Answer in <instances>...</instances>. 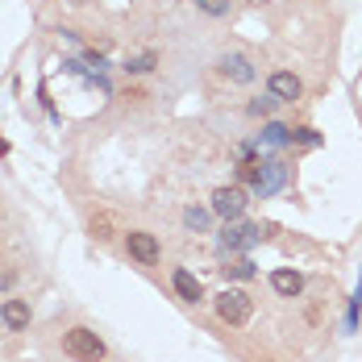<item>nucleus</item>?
<instances>
[{
    "instance_id": "39448f33",
    "label": "nucleus",
    "mask_w": 362,
    "mask_h": 362,
    "mask_svg": "<svg viewBox=\"0 0 362 362\" xmlns=\"http://www.w3.org/2000/svg\"><path fill=\"white\" fill-rule=\"evenodd\" d=\"M125 250H129V258H138L142 267H154V262H158V238L146 233V229H134V233L125 238Z\"/></svg>"
},
{
    "instance_id": "a211bd4d",
    "label": "nucleus",
    "mask_w": 362,
    "mask_h": 362,
    "mask_svg": "<svg viewBox=\"0 0 362 362\" xmlns=\"http://www.w3.org/2000/svg\"><path fill=\"white\" fill-rule=\"evenodd\" d=\"M92 238H100V242H109L112 233H109V221L100 217V221H92Z\"/></svg>"
},
{
    "instance_id": "4468645a",
    "label": "nucleus",
    "mask_w": 362,
    "mask_h": 362,
    "mask_svg": "<svg viewBox=\"0 0 362 362\" xmlns=\"http://www.w3.org/2000/svg\"><path fill=\"white\" fill-rule=\"evenodd\" d=\"M154 63H158L154 54H138V59H129V63H125V71H129V75H146Z\"/></svg>"
},
{
    "instance_id": "6e6552de",
    "label": "nucleus",
    "mask_w": 362,
    "mask_h": 362,
    "mask_svg": "<svg viewBox=\"0 0 362 362\" xmlns=\"http://www.w3.org/2000/svg\"><path fill=\"white\" fill-rule=\"evenodd\" d=\"M171 284H175V291H180V300H187V304H196V300H204V288H200V279L192 275V271H175L171 275Z\"/></svg>"
},
{
    "instance_id": "423d86ee",
    "label": "nucleus",
    "mask_w": 362,
    "mask_h": 362,
    "mask_svg": "<svg viewBox=\"0 0 362 362\" xmlns=\"http://www.w3.org/2000/svg\"><path fill=\"white\" fill-rule=\"evenodd\" d=\"M267 88H271V96L284 105V100H300V92H304V83L296 79L291 71H275L271 79H267Z\"/></svg>"
},
{
    "instance_id": "1a4fd4ad",
    "label": "nucleus",
    "mask_w": 362,
    "mask_h": 362,
    "mask_svg": "<svg viewBox=\"0 0 362 362\" xmlns=\"http://www.w3.org/2000/svg\"><path fill=\"white\" fill-rule=\"evenodd\" d=\"M0 321L8 329H25L30 325V304H25V300H4V304H0Z\"/></svg>"
},
{
    "instance_id": "f3484780",
    "label": "nucleus",
    "mask_w": 362,
    "mask_h": 362,
    "mask_svg": "<svg viewBox=\"0 0 362 362\" xmlns=\"http://www.w3.org/2000/svg\"><path fill=\"white\" fill-rule=\"evenodd\" d=\"M196 4H200L209 17H225V13H229V0H196Z\"/></svg>"
},
{
    "instance_id": "aec40b11",
    "label": "nucleus",
    "mask_w": 362,
    "mask_h": 362,
    "mask_svg": "<svg viewBox=\"0 0 362 362\" xmlns=\"http://www.w3.org/2000/svg\"><path fill=\"white\" fill-rule=\"evenodd\" d=\"M75 4H88V0H75Z\"/></svg>"
},
{
    "instance_id": "6ab92c4d",
    "label": "nucleus",
    "mask_w": 362,
    "mask_h": 362,
    "mask_svg": "<svg viewBox=\"0 0 362 362\" xmlns=\"http://www.w3.org/2000/svg\"><path fill=\"white\" fill-rule=\"evenodd\" d=\"M0 154H8V142H4V138H0Z\"/></svg>"
},
{
    "instance_id": "f03ea898",
    "label": "nucleus",
    "mask_w": 362,
    "mask_h": 362,
    "mask_svg": "<svg viewBox=\"0 0 362 362\" xmlns=\"http://www.w3.org/2000/svg\"><path fill=\"white\" fill-rule=\"evenodd\" d=\"M250 296L246 291H238V288H225L217 296V317L225 321V325H246L250 321Z\"/></svg>"
},
{
    "instance_id": "9d476101",
    "label": "nucleus",
    "mask_w": 362,
    "mask_h": 362,
    "mask_svg": "<svg viewBox=\"0 0 362 362\" xmlns=\"http://www.w3.org/2000/svg\"><path fill=\"white\" fill-rule=\"evenodd\" d=\"M271 288L279 291V296H300L304 291V275L300 271H275L271 275Z\"/></svg>"
},
{
    "instance_id": "9b49d317",
    "label": "nucleus",
    "mask_w": 362,
    "mask_h": 362,
    "mask_svg": "<svg viewBox=\"0 0 362 362\" xmlns=\"http://www.w3.org/2000/svg\"><path fill=\"white\" fill-rule=\"evenodd\" d=\"M221 275H225V279H254V262L250 258H229V262L221 267Z\"/></svg>"
},
{
    "instance_id": "2eb2a0df",
    "label": "nucleus",
    "mask_w": 362,
    "mask_h": 362,
    "mask_svg": "<svg viewBox=\"0 0 362 362\" xmlns=\"http://www.w3.org/2000/svg\"><path fill=\"white\" fill-rule=\"evenodd\" d=\"M275 105H279L275 96H267V100L258 96V100H250V117H271V112H275Z\"/></svg>"
},
{
    "instance_id": "f8f14e48",
    "label": "nucleus",
    "mask_w": 362,
    "mask_h": 362,
    "mask_svg": "<svg viewBox=\"0 0 362 362\" xmlns=\"http://www.w3.org/2000/svg\"><path fill=\"white\" fill-rule=\"evenodd\" d=\"M288 142L291 146H308V150H313V146H321V134H317V129H291Z\"/></svg>"
},
{
    "instance_id": "20e7f679",
    "label": "nucleus",
    "mask_w": 362,
    "mask_h": 362,
    "mask_svg": "<svg viewBox=\"0 0 362 362\" xmlns=\"http://www.w3.org/2000/svg\"><path fill=\"white\" fill-rule=\"evenodd\" d=\"M246 187H217L213 192V213L225 221H242V213H246Z\"/></svg>"
},
{
    "instance_id": "dca6fc26",
    "label": "nucleus",
    "mask_w": 362,
    "mask_h": 362,
    "mask_svg": "<svg viewBox=\"0 0 362 362\" xmlns=\"http://www.w3.org/2000/svg\"><path fill=\"white\" fill-rule=\"evenodd\" d=\"M183 221H187V229H209V213L204 209H187Z\"/></svg>"
},
{
    "instance_id": "7ed1b4c3",
    "label": "nucleus",
    "mask_w": 362,
    "mask_h": 362,
    "mask_svg": "<svg viewBox=\"0 0 362 362\" xmlns=\"http://www.w3.org/2000/svg\"><path fill=\"white\" fill-rule=\"evenodd\" d=\"M258 238H262V229H258V225L233 221V225H225V229H221V250H225V254H242V250H250Z\"/></svg>"
},
{
    "instance_id": "f257e3e1",
    "label": "nucleus",
    "mask_w": 362,
    "mask_h": 362,
    "mask_svg": "<svg viewBox=\"0 0 362 362\" xmlns=\"http://www.w3.org/2000/svg\"><path fill=\"white\" fill-rule=\"evenodd\" d=\"M63 350H67L75 362H100L105 358V341H100L88 325L67 329V333H63Z\"/></svg>"
},
{
    "instance_id": "0eeeda50",
    "label": "nucleus",
    "mask_w": 362,
    "mask_h": 362,
    "mask_svg": "<svg viewBox=\"0 0 362 362\" xmlns=\"http://www.w3.org/2000/svg\"><path fill=\"white\" fill-rule=\"evenodd\" d=\"M221 75L225 79H233V83H250L254 79V63L246 59V54H221Z\"/></svg>"
},
{
    "instance_id": "ddd939ff",
    "label": "nucleus",
    "mask_w": 362,
    "mask_h": 362,
    "mask_svg": "<svg viewBox=\"0 0 362 362\" xmlns=\"http://www.w3.org/2000/svg\"><path fill=\"white\" fill-rule=\"evenodd\" d=\"M288 138H291L288 125H267V129H262V142H271V146H284Z\"/></svg>"
}]
</instances>
